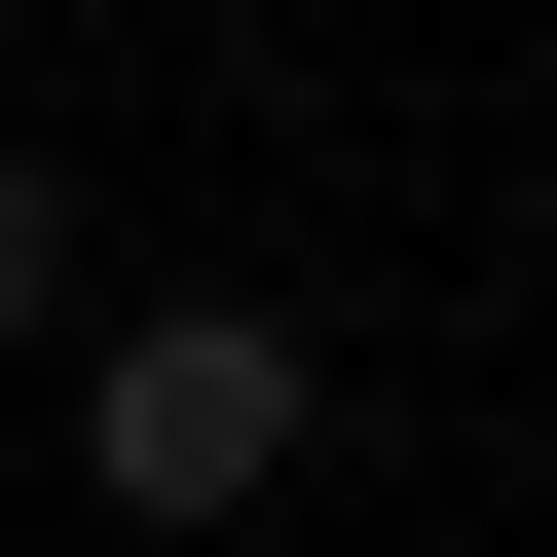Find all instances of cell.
<instances>
[{
	"instance_id": "2",
	"label": "cell",
	"mask_w": 557,
	"mask_h": 557,
	"mask_svg": "<svg viewBox=\"0 0 557 557\" xmlns=\"http://www.w3.org/2000/svg\"><path fill=\"white\" fill-rule=\"evenodd\" d=\"M38 298H75V186H38V149H0V335H38Z\"/></svg>"
},
{
	"instance_id": "1",
	"label": "cell",
	"mask_w": 557,
	"mask_h": 557,
	"mask_svg": "<svg viewBox=\"0 0 557 557\" xmlns=\"http://www.w3.org/2000/svg\"><path fill=\"white\" fill-rule=\"evenodd\" d=\"M75 483L112 520H260V483H298V335H260V298H149L75 372Z\"/></svg>"
}]
</instances>
